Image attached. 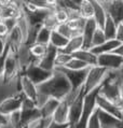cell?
Segmentation results:
<instances>
[{
	"mask_svg": "<svg viewBox=\"0 0 123 128\" xmlns=\"http://www.w3.org/2000/svg\"><path fill=\"white\" fill-rule=\"evenodd\" d=\"M38 92L49 96L50 98H54L57 100H63L70 93L71 85L69 81L63 72L59 70H54L52 76L44 83L38 85Z\"/></svg>",
	"mask_w": 123,
	"mask_h": 128,
	"instance_id": "cell-1",
	"label": "cell"
},
{
	"mask_svg": "<svg viewBox=\"0 0 123 128\" xmlns=\"http://www.w3.org/2000/svg\"><path fill=\"white\" fill-rule=\"evenodd\" d=\"M108 73H109V71L103 68V67H99L98 65L90 67L88 70V74H86L84 85H83L85 94L96 90V88H99L105 79L107 78Z\"/></svg>",
	"mask_w": 123,
	"mask_h": 128,
	"instance_id": "cell-2",
	"label": "cell"
},
{
	"mask_svg": "<svg viewBox=\"0 0 123 128\" xmlns=\"http://www.w3.org/2000/svg\"><path fill=\"white\" fill-rule=\"evenodd\" d=\"M98 92H99V88H96V90H94L84 95L82 114H81V117H80V120H79L78 124L74 128H86L90 116L93 114L94 111H95L97 108L96 97H97V95H98Z\"/></svg>",
	"mask_w": 123,
	"mask_h": 128,
	"instance_id": "cell-3",
	"label": "cell"
},
{
	"mask_svg": "<svg viewBox=\"0 0 123 128\" xmlns=\"http://www.w3.org/2000/svg\"><path fill=\"white\" fill-rule=\"evenodd\" d=\"M22 74L19 62H17L16 55L12 50H9L8 55L5 62V70H3V80L6 82H10L13 80L19 79Z\"/></svg>",
	"mask_w": 123,
	"mask_h": 128,
	"instance_id": "cell-4",
	"label": "cell"
},
{
	"mask_svg": "<svg viewBox=\"0 0 123 128\" xmlns=\"http://www.w3.org/2000/svg\"><path fill=\"white\" fill-rule=\"evenodd\" d=\"M22 74L26 76L32 83H35L38 86V85L44 83L45 81H48L52 76L53 71H48L41 68L40 66H38L37 62H32Z\"/></svg>",
	"mask_w": 123,
	"mask_h": 128,
	"instance_id": "cell-5",
	"label": "cell"
},
{
	"mask_svg": "<svg viewBox=\"0 0 123 128\" xmlns=\"http://www.w3.org/2000/svg\"><path fill=\"white\" fill-rule=\"evenodd\" d=\"M97 65L108 71H119L123 68V57L114 52L97 56Z\"/></svg>",
	"mask_w": 123,
	"mask_h": 128,
	"instance_id": "cell-6",
	"label": "cell"
},
{
	"mask_svg": "<svg viewBox=\"0 0 123 128\" xmlns=\"http://www.w3.org/2000/svg\"><path fill=\"white\" fill-rule=\"evenodd\" d=\"M25 97H26V96L21 92L20 94L14 95L12 97L6 99L5 101H2L1 104H0V112H1L3 115L9 116L10 114H12L14 112L21 111L22 104H23Z\"/></svg>",
	"mask_w": 123,
	"mask_h": 128,
	"instance_id": "cell-7",
	"label": "cell"
},
{
	"mask_svg": "<svg viewBox=\"0 0 123 128\" xmlns=\"http://www.w3.org/2000/svg\"><path fill=\"white\" fill-rule=\"evenodd\" d=\"M56 70H59L60 72H63L65 74V76L68 79V81H69V83L71 85V90H78V88H81L83 85H84L89 69L76 71V70L66 69L63 67V68H56Z\"/></svg>",
	"mask_w": 123,
	"mask_h": 128,
	"instance_id": "cell-8",
	"label": "cell"
},
{
	"mask_svg": "<svg viewBox=\"0 0 123 128\" xmlns=\"http://www.w3.org/2000/svg\"><path fill=\"white\" fill-rule=\"evenodd\" d=\"M21 92L20 78L10 82H6L3 80V76H0V104L12 96L20 94Z\"/></svg>",
	"mask_w": 123,
	"mask_h": 128,
	"instance_id": "cell-9",
	"label": "cell"
},
{
	"mask_svg": "<svg viewBox=\"0 0 123 128\" xmlns=\"http://www.w3.org/2000/svg\"><path fill=\"white\" fill-rule=\"evenodd\" d=\"M115 24L119 25L123 20V0H109L106 2H100Z\"/></svg>",
	"mask_w": 123,
	"mask_h": 128,
	"instance_id": "cell-10",
	"label": "cell"
},
{
	"mask_svg": "<svg viewBox=\"0 0 123 128\" xmlns=\"http://www.w3.org/2000/svg\"><path fill=\"white\" fill-rule=\"evenodd\" d=\"M14 53H15V55H16V58H17V62H19L22 73H23L32 62H37L30 52V46L25 43L22 44Z\"/></svg>",
	"mask_w": 123,
	"mask_h": 128,
	"instance_id": "cell-11",
	"label": "cell"
},
{
	"mask_svg": "<svg viewBox=\"0 0 123 128\" xmlns=\"http://www.w3.org/2000/svg\"><path fill=\"white\" fill-rule=\"evenodd\" d=\"M96 106H97V108H99L100 110H103V111L109 113V114L123 120V109L121 106L112 104L111 101L107 100L102 95H99V92L96 97Z\"/></svg>",
	"mask_w": 123,
	"mask_h": 128,
	"instance_id": "cell-12",
	"label": "cell"
},
{
	"mask_svg": "<svg viewBox=\"0 0 123 128\" xmlns=\"http://www.w3.org/2000/svg\"><path fill=\"white\" fill-rule=\"evenodd\" d=\"M84 95L85 93L81 94L69 106V125L71 128H74L77 125L81 117L82 110H83V101H84Z\"/></svg>",
	"mask_w": 123,
	"mask_h": 128,
	"instance_id": "cell-13",
	"label": "cell"
},
{
	"mask_svg": "<svg viewBox=\"0 0 123 128\" xmlns=\"http://www.w3.org/2000/svg\"><path fill=\"white\" fill-rule=\"evenodd\" d=\"M58 51L59 50H57L53 45L49 44L48 51H46L45 55L41 59L38 60L37 65L48 71H54V69H55V58L57 54H58Z\"/></svg>",
	"mask_w": 123,
	"mask_h": 128,
	"instance_id": "cell-14",
	"label": "cell"
},
{
	"mask_svg": "<svg viewBox=\"0 0 123 128\" xmlns=\"http://www.w3.org/2000/svg\"><path fill=\"white\" fill-rule=\"evenodd\" d=\"M98 28L97 24L94 18L86 20L85 26L82 31V38H83V48L85 50H91L92 48V40L94 37L96 29Z\"/></svg>",
	"mask_w": 123,
	"mask_h": 128,
	"instance_id": "cell-15",
	"label": "cell"
},
{
	"mask_svg": "<svg viewBox=\"0 0 123 128\" xmlns=\"http://www.w3.org/2000/svg\"><path fill=\"white\" fill-rule=\"evenodd\" d=\"M100 128H123V120L98 108Z\"/></svg>",
	"mask_w": 123,
	"mask_h": 128,
	"instance_id": "cell-16",
	"label": "cell"
},
{
	"mask_svg": "<svg viewBox=\"0 0 123 128\" xmlns=\"http://www.w3.org/2000/svg\"><path fill=\"white\" fill-rule=\"evenodd\" d=\"M6 40H7V43L9 44L10 48L13 52H15L22 44L25 43V37L19 26H16L10 31Z\"/></svg>",
	"mask_w": 123,
	"mask_h": 128,
	"instance_id": "cell-17",
	"label": "cell"
},
{
	"mask_svg": "<svg viewBox=\"0 0 123 128\" xmlns=\"http://www.w3.org/2000/svg\"><path fill=\"white\" fill-rule=\"evenodd\" d=\"M24 11V14L26 16V18L28 20V23L31 26H42L43 24V20L48 14L51 12V10H44V9H37L36 11H32V12H29V11Z\"/></svg>",
	"mask_w": 123,
	"mask_h": 128,
	"instance_id": "cell-18",
	"label": "cell"
},
{
	"mask_svg": "<svg viewBox=\"0 0 123 128\" xmlns=\"http://www.w3.org/2000/svg\"><path fill=\"white\" fill-rule=\"evenodd\" d=\"M69 104L63 99L59 101L55 113L53 115V120L58 124H69Z\"/></svg>",
	"mask_w": 123,
	"mask_h": 128,
	"instance_id": "cell-19",
	"label": "cell"
},
{
	"mask_svg": "<svg viewBox=\"0 0 123 128\" xmlns=\"http://www.w3.org/2000/svg\"><path fill=\"white\" fill-rule=\"evenodd\" d=\"M20 82H21V90H22V93L26 96L27 98L35 100L36 96H37V94H38L37 85H36L35 83H32V82L28 79L26 76H24V74H21Z\"/></svg>",
	"mask_w": 123,
	"mask_h": 128,
	"instance_id": "cell-20",
	"label": "cell"
},
{
	"mask_svg": "<svg viewBox=\"0 0 123 128\" xmlns=\"http://www.w3.org/2000/svg\"><path fill=\"white\" fill-rule=\"evenodd\" d=\"M93 6V9H94V16L93 18L95 20V22L97 24V26L99 28H103L105 22L107 20V12L105 8L103 6V4L100 3L98 0H90Z\"/></svg>",
	"mask_w": 123,
	"mask_h": 128,
	"instance_id": "cell-21",
	"label": "cell"
},
{
	"mask_svg": "<svg viewBox=\"0 0 123 128\" xmlns=\"http://www.w3.org/2000/svg\"><path fill=\"white\" fill-rule=\"evenodd\" d=\"M120 45H121L120 42H119L117 39H113V40H107L106 42H104L103 44H100L96 48H91V51L96 56H99V55H103V54H108V53L114 52Z\"/></svg>",
	"mask_w": 123,
	"mask_h": 128,
	"instance_id": "cell-22",
	"label": "cell"
},
{
	"mask_svg": "<svg viewBox=\"0 0 123 128\" xmlns=\"http://www.w3.org/2000/svg\"><path fill=\"white\" fill-rule=\"evenodd\" d=\"M82 48H83V38H82V34H79L69 39L67 45L63 50H60V51L66 53L68 55H72Z\"/></svg>",
	"mask_w": 123,
	"mask_h": 128,
	"instance_id": "cell-23",
	"label": "cell"
},
{
	"mask_svg": "<svg viewBox=\"0 0 123 128\" xmlns=\"http://www.w3.org/2000/svg\"><path fill=\"white\" fill-rule=\"evenodd\" d=\"M72 57L82 60L83 62L88 64L90 67L97 65V56L94 54L91 50L82 48V50H80V51L76 52L75 54H72Z\"/></svg>",
	"mask_w": 123,
	"mask_h": 128,
	"instance_id": "cell-24",
	"label": "cell"
},
{
	"mask_svg": "<svg viewBox=\"0 0 123 128\" xmlns=\"http://www.w3.org/2000/svg\"><path fill=\"white\" fill-rule=\"evenodd\" d=\"M58 104H59V100L54 98H50L46 101V104L40 109L41 117L42 118H53V115L55 113Z\"/></svg>",
	"mask_w": 123,
	"mask_h": 128,
	"instance_id": "cell-25",
	"label": "cell"
},
{
	"mask_svg": "<svg viewBox=\"0 0 123 128\" xmlns=\"http://www.w3.org/2000/svg\"><path fill=\"white\" fill-rule=\"evenodd\" d=\"M102 29L104 31L105 36H106L107 40H113V39H115V37H117L118 25L115 24V22L109 15L107 16V20H106V22H105Z\"/></svg>",
	"mask_w": 123,
	"mask_h": 128,
	"instance_id": "cell-26",
	"label": "cell"
},
{
	"mask_svg": "<svg viewBox=\"0 0 123 128\" xmlns=\"http://www.w3.org/2000/svg\"><path fill=\"white\" fill-rule=\"evenodd\" d=\"M85 22H86V20L82 18V17L75 16V17H71L66 24L76 34H82L83 28L85 26Z\"/></svg>",
	"mask_w": 123,
	"mask_h": 128,
	"instance_id": "cell-27",
	"label": "cell"
},
{
	"mask_svg": "<svg viewBox=\"0 0 123 128\" xmlns=\"http://www.w3.org/2000/svg\"><path fill=\"white\" fill-rule=\"evenodd\" d=\"M79 15L84 20L93 18L94 16V9L90 0H83L82 3L79 6Z\"/></svg>",
	"mask_w": 123,
	"mask_h": 128,
	"instance_id": "cell-28",
	"label": "cell"
},
{
	"mask_svg": "<svg viewBox=\"0 0 123 128\" xmlns=\"http://www.w3.org/2000/svg\"><path fill=\"white\" fill-rule=\"evenodd\" d=\"M68 43V39H66L64 36H62L60 34H58L56 30L52 31L51 34V40H50V44L53 45L54 48H56L57 50H63Z\"/></svg>",
	"mask_w": 123,
	"mask_h": 128,
	"instance_id": "cell-29",
	"label": "cell"
},
{
	"mask_svg": "<svg viewBox=\"0 0 123 128\" xmlns=\"http://www.w3.org/2000/svg\"><path fill=\"white\" fill-rule=\"evenodd\" d=\"M53 30H50L49 28H46L44 26H42L38 31L37 39H36V43H40V44H50V40H51V34Z\"/></svg>",
	"mask_w": 123,
	"mask_h": 128,
	"instance_id": "cell-30",
	"label": "cell"
},
{
	"mask_svg": "<svg viewBox=\"0 0 123 128\" xmlns=\"http://www.w3.org/2000/svg\"><path fill=\"white\" fill-rule=\"evenodd\" d=\"M48 46L49 45L40 44V43H34L32 45H30V52L36 62H38L39 59H41L45 55L46 51H48Z\"/></svg>",
	"mask_w": 123,
	"mask_h": 128,
	"instance_id": "cell-31",
	"label": "cell"
},
{
	"mask_svg": "<svg viewBox=\"0 0 123 128\" xmlns=\"http://www.w3.org/2000/svg\"><path fill=\"white\" fill-rule=\"evenodd\" d=\"M64 68L69 69V70L80 71V70H85V69H89V68H90V66L88 65V64L83 62L82 60H80V59L72 57V58H71V60H70V62L67 64L66 66L64 67Z\"/></svg>",
	"mask_w": 123,
	"mask_h": 128,
	"instance_id": "cell-32",
	"label": "cell"
},
{
	"mask_svg": "<svg viewBox=\"0 0 123 128\" xmlns=\"http://www.w3.org/2000/svg\"><path fill=\"white\" fill-rule=\"evenodd\" d=\"M54 14H55V17L57 20V23L59 24H66L68 20H70V14L67 10L62 9V8H56L54 9Z\"/></svg>",
	"mask_w": 123,
	"mask_h": 128,
	"instance_id": "cell-33",
	"label": "cell"
},
{
	"mask_svg": "<svg viewBox=\"0 0 123 128\" xmlns=\"http://www.w3.org/2000/svg\"><path fill=\"white\" fill-rule=\"evenodd\" d=\"M71 58H72V55H68L66 53L58 51V54H57L55 58V69L65 67L71 60Z\"/></svg>",
	"mask_w": 123,
	"mask_h": 128,
	"instance_id": "cell-34",
	"label": "cell"
},
{
	"mask_svg": "<svg viewBox=\"0 0 123 128\" xmlns=\"http://www.w3.org/2000/svg\"><path fill=\"white\" fill-rule=\"evenodd\" d=\"M42 26L49 28L50 30H55L56 29V27L58 26V23H57V20L55 17V14H54V11H51L48 14V16H46L44 18V20H43Z\"/></svg>",
	"mask_w": 123,
	"mask_h": 128,
	"instance_id": "cell-35",
	"label": "cell"
},
{
	"mask_svg": "<svg viewBox=\"0 0 123 128\" xmlns=\"http://www.w3.org/2000/svg\"><path fill=\"white\" fill-rule=\"evenodd\" d=\"M106 41H107V39H106V36H105L103 29L98 27L96 29L95 34H94V37H93V40H92V48L103 44L104 42H106Z\"/></svg>",
	"mask_w": 123,
	"mask_h": 128,
	"instance_id": "cell-36",
	"label": "cell"
},
{
	"mask_svg": "<svg viewBox=\"0 0 123 128\" xmlns=\"http://www.w3.org/2000/svg\"><path fill=\"white\" fill-rule=\"evenodd\" d=\"M57 32L60 34L62 36H64L66 39H71L72 37H75V36H79V34H76L74 31H72L69 27H68V25L67 24H59L58 26L56 27V29H55Z\"/></svg>",
	"mask_w": 123,
	"mask_h": 128,
	"instance_id": "cell-37",
	"label": "cell"
},
{
	"mask_svg": "<svg viewBox=\"0 0 123 128\" xmlns=\"http://www.w3.org/2000/svg\"><path fill=\"white\" fill-rule=\"evenodd\" d=\"M86 128H100V120H99V116H98V108H96L94 113L90 116Z\"/></svg>",
	"mask_w": 123,
	"mask_h": 128,
	"instance_id": "cell-38",
	"label": "cell"
},
{
	"mask_svg": "<svg viewBox=\"0 0 123 128\" xmlns=\"http://www.w3.org/2000/svg\"><path fill=\"white\" fill-rule=\"evenodd\" d=\"M25 1L31 3L32 6H35L38 9H44V10H51L54 11V8L50 4L48 0H25Z\"/></svg>",
	"mask_w": 123,
	"mask_h": 128,
	"instance_id": "cell-39",
	"label": "cell"
},
{
	"mask_svg": "<svg viewBox=\"0 0 123 128\" xmlns=\"http://www.w3.org/2000/svg\"><path fill=\"white\" fill-rule=\"evenodd\" d=\"M49 99H50L49 96H46L44 94L40 93V92H38V94H37V96H36V98H35L34 101H35L36 106H37V108L38 109H41L42 106L46 104V101H48Z\"/></svg>",
	"mask_w": 123,
	"mask_h": 128,
	"instance_id": "cell-40",
	"label": "cell"
},
{
	"mask_svg": "<svg viewBox=\"0 0 123 128\" xmlns=\"http://www.w3.org/2000/svg\"><path fill=\"white\" fill-rule=\"evenodd\" d=\"M3 23L6 24V26L8 27L9 29V32L13 28H15L17 26V18H6V20H2Z\"/></svg>",
	"mask_w": 123,
	"mask_h": 128,
	"instance_id": "cell-41",
	"label": "cell"
},
{
	"mask_svg": "<svg viewBox=\"0 0 123 128\" xmlns=\"http://www.w3.org/2000/svg\"><path fill=\"white\" fill-rule=\"evenodd\" d=\"M8 34H9V29H8V27L6 26V24L3 23V20H1V22H0V37L7 39Z\"/></svg>",
	"mask_w": 123,
	"mask_h": 128,
	"instance_id": "cell-42",
	"label": "cell"
},
{
	"mask_svg": "<svg viewBox=\"0 0 123 128\" xmlns=\"http://www.w3.org/2000/svg\"><path fill=\"white\" fill-rule=\"evenodd\" d=\"M8 46H9V44L7 43V40H6L5 38H1V37H0V57H1V56L6 53Z\"/></svg>",
	"mask_w": 123,
	"mask_h": 128,
	"instance_id": "cell-43",
	"label": "cell"
},
{
	"mask_svg": "<svg viewBox=\"0 0 123 128\" xmlns=\"http://www.w3.org/2000/svg\"><path fill=\"white\" fill-rule=\"evenodd\" d=\"M69 127H70L69 124H58V123L52 120V122L48 125V127H46V128H69Z\"/></svg>",
	"mask_w": 123,
	"mask_h": 128,
	"instance_id": "cell-44",
	"label": "cell"
},
{
	"mask_svg": "<svg viewBox=\"0 0 123 128\" xmlns=\"http://www.w3.org/2000/svg\"><path fill=\"white\" fill-rule=\"evenodd\" d=\"M115 39H117L121 44L123 43V26L121 24L118 25V31H117V37H115Z\"/></svg>",
	"mask_w": 123,
	"mask_h": 128,
	"instance_id": "cell-45",
	"label": "cell"
},
{
	"mask_svg": "<svg viewBox=\"0 0 123 128\" xmlns=\"http://www.w3.org/2000/svg\"><path fill=\"white\" fill-rule=\"evenodd\" d=\"M114 53H115V54H118V55H120V56H122V57H123V43H122V44H121L120 46H119L117 50H115Z\"/></svg>",
	"mask_w": 123,
	"mask_h": 128,
	"instance_id": "cell-46",
	"label": "cell"
},
{
	"mask_svg": "<svg viewBox=\"0 0 123 128\" xmlns=\"http://www.w3.org/2000/svg\"><path fill=\"white\" fill-rule=\"evenodd\" d=\"M120 95H121V101L123 106V78L121 79V83H120Z\"/></svg>",
	"mask_w": 123,
	"mask_h": 128,
	"instance_id": "cell-47",
	"label": "cell"
},
{
	"mask_svg": "<svg viewBox=\"0 0 123 128\" xmlns=\"http://www.w3.org/2000/svg\"><path fill=\"white\" fill-rule=\"evenodd\" d=\"M70 1H71L72 3H75V4L77 6H80L81 3H82L83 0H70Z\"/></svg>",
	"mask_w": 123,
	"mask_h": 128,
	"instance_id": "cell-48",
	"label": "cell"
},
{
	"mask_svg": "<svg viewBox=\"0 0 123 128\" xmlns=\"http://www.w3.org/2000/svg\"><path fill=\"white\" fill-rule=\"evenodd\" d=\"M99 2H106V1H109V0H98Z\"/></svg>",
	"mask_w": 123,
	"mask_h": 128,
	"instance_id": "cell-49",
	"label": "cell"
},
{
	"mask_svg": "<svg viewBox=\"0 0 123 128\" xmlns=\"http://www.w3.org/2000/svg\"><path fill=\"white\" fill-rule=\"evenodd\" d=\"M120 71H121V73H122V76H123V68H122V69H121Z\"/></svg>",
	"mask_w": 123,
	"mask_h": 128,
	"instance_id": "cell-50",
	"label": "cell"
},
{
	"mask_svg": "<svg viewBox=\"0 0 123 128\" xmlns=\"http://www.w3.org/2000/svg\"><path fill=\"white\" fill-rule=\"evenodd\" d=\"M121 25H122V26H123V20H122V22H121Z\"/></svg>",
	"mask_w": 123,
	"mask_h": 128,
	"instance_id": "cell-51",
	"label": "cell"
},
{
	"mask_svg": "<svg viewBox=\"0 0 123 128\" xmlns=\"http://www.w3.org/2000/svg\"><path fill=\"white\" fill-rule=\"evenodd\" d=\"M1 20H1V17H0V22H1Z\"/></svg>",
	"mask_w": 123,
	"mask_h": 128,
	"instance_id": "cell-52",
	"label": "cell"
},
{
	"mask_svg": "<svg viewBox=\"0 0 123 128\" xmlns=\"http://www.w3.org/2000/svg\"><path fill=\"white\" fill-rule=\"evenodd\" d=\"M0 128H1V125H0Z\"/></svg>",
	"mask_w": 123,
	"mask_h": 128,
	"instance_id": "cell-53",
	"label": "cell"
},
{
	"mask_svg": "<svg viewBox=\"0 0 123 128\" xmlns=\"http://www.w3.org/2000/svg\"><path fill=\"white\" fill-rule=\"evenodd\" d=\"M69 128H71V127H69Z\"/></svg>",
	"mask_w": 123,
	"mask_h": 128,
	"instance_id": "cell-54",
	"label": "cell"
}]
</instances>
